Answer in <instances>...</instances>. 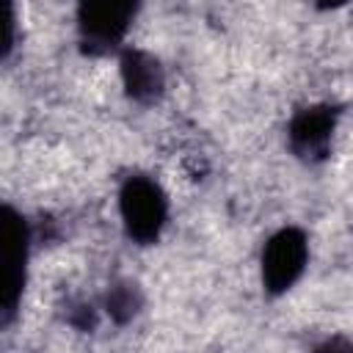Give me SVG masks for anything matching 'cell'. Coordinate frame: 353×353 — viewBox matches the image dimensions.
Listing matches in <instances>:
<instances>
[{"instance_id": "ba28073f", "label": "cell", "mask_w": 353, "mask_h": 353, "mask_svg": "<svg viewBox=\"0 0 353 353\" xmlns=\"http://www.w3.org/2000/svg\"><path fill=\"white\" fill-rule=\"evenodd\" d=\"M320 8H336V6H342V3H347V0H314Z\"/></svg>"}, {"instance_id": "8992f818", "label": "cell", "mask_w": 353, "mask_h": 353, "mask_svg": "<svg viewBox=\"0 0 353 353\" xmlns=\"http://www.w3.org/2000/svg\"><path fill=\"white\" fill-rule=\"evenodd\" d=\"M121 80L135 102H154L163 94V66L143 50H124Z\"/></svg>"}, {"instance_id": "7a4b0ae2", "label": "cell", "mask_w": 353, "mask_h": 353, "mask_svg": "<svg viewBox=\"0 0 353 353\" xmlns=\"http://www.w3.org/2000/svg\"><path fill=\"white\" fill-rule=\"evenodd\" d=\"M0 306H3V320L8 323L17 312V303L25 290V276H28V254H30V229L28 221L14 210L3 207V221H0Z\"/></svg>"}, {"instance_id": "6da1fadb", "label": "cell", "mask_w": 353, "mask_h": 353, "mask_svg": "<svg viewBox=\"0 0 353 353\" xmlns=\"http://www.w3.org/2000/svg\"><path fill=\"white\" fill-rule=\"evenodd\" d=\"M119 215L127 237L141 245H149L160 237L168 221V199L152 176L132 174L119 190Z\"/></svg>"}, {"instance_id": "3957f363", "label": "cell", "mask_w": 353, "mask_h": 353, "mask_svg": "<svg viewBox=\"0 0 353 353\" xmlns=\"http://www.w3.org/2000/svg\"><path fill=\"white\" fill-rule=\"evenodd\" d=\"M138 11V0H77V30L88 52L116 50Z\"/></svg>"}, {"instance_id": "5b68a950", "label": "cell", "mask_w": 353, "mask_h": 353, "mask_svg": "<svg viewBox=\"0 0 353 353\" xmlns=\"http://www.w3.org/2000/svg\"><path fill=\"white\" fill-rule=\"evenodd\" d=\"M336 127V110L331 105H309L301 108L287 130L290 149L303 160H320L325 157L331 146V135Z\"/></svg>"}, {"instance_id": "52a82bcc", "label": "cell", "mask_w": 353, "mask_h": 353, "mask_svg": "<svg viewBox=\"0 0 353 353\" xmlns=\"http://www.w3.org/2000/svg\"><path fill=\"white\" fill-rule=\"evenodd\" d=\"M138 306H141V298H138V292H135L130 284H119V287H113L110 295H108V314H110L116 323L132 320V314L138 312Z\"/></svg>"}, {"instance_id": "277c9868", "label": "cell", "mask_w": 353, "mask_h": 353, "mask_svg": "<svg viewBox=\"0 0 353 353\" xmlns=\"http://www.w3.org/2000/svg\"><path fill=\"white\" fill-rule=\"evenodd\" d=\"M309 240L298 226L279 229L262 248V284L270 295L287 292L306 270Z\"/></svg>"}]
</instances>
